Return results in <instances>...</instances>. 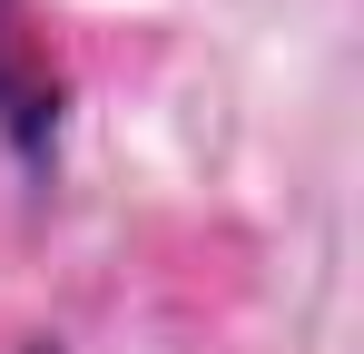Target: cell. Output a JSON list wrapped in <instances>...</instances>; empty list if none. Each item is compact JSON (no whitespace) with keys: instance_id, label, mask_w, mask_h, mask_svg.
Listing matches in <instances>:
<instances>
[{"instance_id":"1","label":"cell","mask_w":364,"mask_h":354,"mask_svg":"<svg viewBox=\"0 0 364 354\" xmlns=\"http://www.w3.org/2000/svg\"><path fill=\"white\" fill-rule=\"evenodd\" d=\"M0 138L20 148V168H50V138H60V69L20 0H0Z\"/></svg>"}]
</instances>
